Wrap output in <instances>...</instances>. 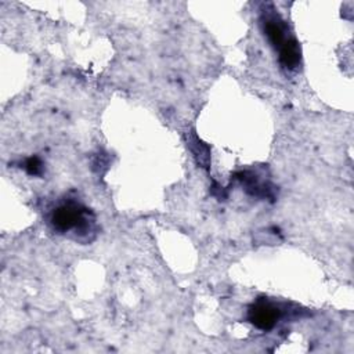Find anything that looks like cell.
<instances>
[{
	"mask_svg": "<svg viewBox=\"0 0 354 354\" xmlns=\"http://www.w3.org/2000/svg\"><path fill=\"white\" fill-rule=\"evenodd\" d=\"M50 223L53 228L61 234L75 230L76 234L84 236L94 227V216L83 205L71 201L54 209Z\"/></svg>",
	"mask_w": 354,
	"mask_h": 354,
	"instance_id": "6da1fadb",
	"label": "cell"
},
{
	"mask_svg": "<svg viewBox=\"0 0 354 354\" xmlns=\"http://www.w3.org/2000/svg\"><path fill=\"white\" fill-rule=\"evenodd\" d=\"M281 317V310L266 300H259L249 307L248 321L261 330H270Z\"/></svg>",
	"mask_w": 354,
	"mask_h": 354,
	"instance_id": "7a4b0ae2",
	"label": "cell"
},
{
	"mask_svg": "<svg viewBox=\"0 0 354 354\" xmlns=\"http://www.w3.org/2000/svg\"><path fill=\"white\" fill-rule=\"evenodd\" d=\"M261 26L268 41L277 51H279L282 46L292 37L286 35V25L275 12H264L261 17Z\"/></svg>",
	"mask_w": 354,
	"mask_h": 354,
	"instance_id": "3957f363",
	"label": "cell"
},
{
	"mask_svg": "<svg viewBox=\"0 0 354 354\" xmlns=\"http://www.w3.org/2000/svg\"><path fill=\"white\" fill-rule=\"evenodd\" d=\"M235 178L243 185L245 191L250 194L252 196L260 198V199H275V187L270 183L261 181L259 176L253 171H239L235 174Z\"/></svg>",
	"mask_w": 354,
	"mask_h": 354,
	"instance_id": "277c9868",
	"label": "cell"
},
{
	"mask_svg": "<svg viewBox=\"0 0 354 354\" xmlns=\"http://www.w3.org/2000/svg\"><path fill=\"white\" fill-rule=\"evenodd\" d=\"M278 54H279V62L283 68L292 71L300 65L301 53H300V46L295 37H290L282 46V48L278 51Z\"/></svg>",
	"mask_w": 354,
	"mask_h": 354,
	"instance_id": "5b68a950",
	"label": "cell"
},
{
	"mask_svg": "<svg viewBox=\"0 0 354 354\" xmlns=\"http://www.w3.org/2000/svg\"><path fill=\"white\" fill-rule=\"evenodd\" d=\"M188 145H189L192 153L195 155L198 163L202 167L207 169L209 165H210V149H209V147L202 140H199L195 134H191L188 137Z\"/></svg>",
	"mask_w": 354,
	"mask_h": 354,
	"instance_id": "8992f818",
	"label": "cell"
},
{
	"mask_svg": "<svg viewBox=\"0 0 354 354\" xmlns=\"http://www.w3.org/2000/svg\"><path fill=\"white\" fill-rule=\"evenodd\" d=\"M25 170L30 174V176H40L43 173V163L41 160L37 158V156H32V158H28L25 160V165H24Z\"/></svg>",
	"mask_w": 354,
	"mask_h": 354,
	"instance_id": "52a82bcc",
	"label": "cell"
}]
</instances>
